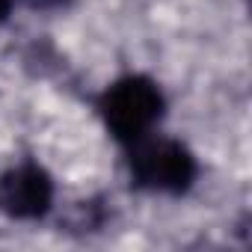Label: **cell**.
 Instances as JSON below:
<instances>
[{"label":"cell","instance_id":"6da1fadb","mask_svg":"<svg viewBox=\"0 0 252 252\" xmlns=\"http://www.w3.org/2000/svg\"><path fill=\"white\" fill-rule=\"evenodd\" d=\"M98 110L104 116L107 131L119 143L131 146V143L149 137L152 128L160 122L163 95L152 77L128 74V77L116 80L113 86H107V92L98 101Z\"/></svg>","mask_w":252,"mask_h":252},{"label":"cell","instance_id":"7a4b0ae2","mask_svg":"<svg viewBox=\"0 0 252 252\" xmlns=\"http://www.w3.org/2000/svg\"><path fill=\"white\" fill-rule=\"evenodd\" d=\"M128 149H131L128 169H131V178L140 190L181 196L196 181V172H199L196 158L178 140L143 137V140L131 143Z\"/></svg>","mask_w":252,"mask_h":252},{"label":"cell","instance_id":"3957f363","mask_svg":"<svg viewBox=\"0 0 252 252\" xmlns=\"http://www.w3.org/2000/svg\"><path fill=\"white\" fill-rule=\"evenodd\" d=\"M54 181L39 163H18L0 175V211L12 220H39L51 211Z\"/></svg>","mask_w":252,"mask_h":252},{"label":"cell","instance_id":"277c9868","mask_svg":"<svg viewBox=\"0 0 252 252\" xmlns=\"http://www.w3.org/2000/svg\"><path fill=\"white\" fill-rule=\"evenodd\" d=\"M9 6H12V0H0V21L9 15Z\"/></svg>","mask_w":252,"mask_h":252}]
</instances>
